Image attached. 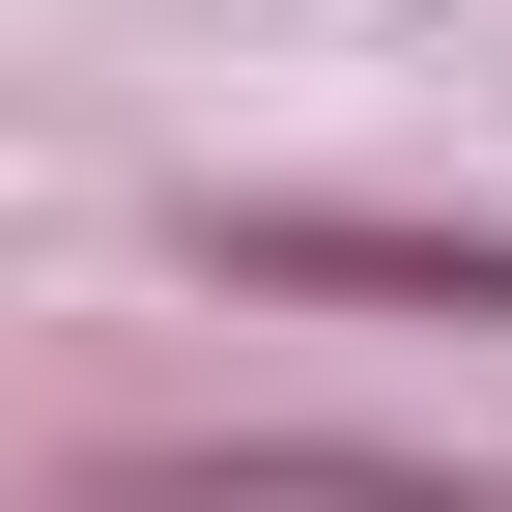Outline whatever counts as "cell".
<instances>
[{"instance_id": "obj_1", "label": "cell", "mask_w": 512, "mask_h": 512, "mask_svg": "<svg viewBox=\"0 0 512 512\" xmlns=\"http://www.w3.org/2000/svg\"><path fill=\"white\" fill-rule=\"evenodd\" d=\"M228 285H342V313H512V228H342V200H256L200 228Z\"/></svg>"}]
</instances>
